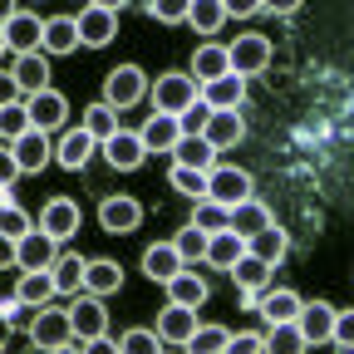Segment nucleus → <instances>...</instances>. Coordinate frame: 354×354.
Returning a JSON list of instances; mask_svg holds the SVG:
<instances>
[{
	"label": "nucleus",
	"mask_w": 354,
	"mask_h": 354,
	"mask_svg": "<svg viewBox=\"0 0 354 354\" xmlns=\"http://www.w3.org/2000/svg\"><path fill=\"white\" fill-rule=\"evenodd\" d=\"M207 241H212V232H202L197 221H187V227L172 236V246L183 251V261H187V266H192V261H207Z\"/></svg>",
	"instance_id": "obj_38"
},
{
	"label": "nucleus",
	"mask_w": 354,
	"mask_h": 354,
	"mask_svg": "<svg viewBox=\"0 0 354 354\" xmlns=\"http://www.w3.org/2000/svg\"><path fill=\"white\" fill-rule=\"evenodd\" d=\"M202 99V84L192 79V74H158L153 79V109L158 113H187L192 104Z\"/></svg>",
	"instance_id": "obj_1"
},
{
	"label": "nucleus",
	"mask_w": 354,
	"mask_h": 354,
	"mask_svg": "<svg viewBox=\"0 0 354 354\" xmlns=\"http://www.w3.org/2000/svg\"><path fill=\"white\" fill-rule=\"evenodd\" d=\"M232 227H236L241 236H256V232L271 227V212H266V202L246 197V202H236V207H232Z\"/></svg>",
	"instance_id": "obj_34"
},
{
	"label": "nucleus",
	"mask_w": 354,
	"mask_h": 354,
	"mask_svg": "<svg viewBox=\"0 0 354 354\" xmlns=\"http://www.w3.org/2000/svg\"><path fill=\"white\" fill-rule=\"evenodd\" d=\"M183 266H187V261H183V251H177L172 241H158V246L143 251V276L158 281V286H167L177 271H183Z\"/></svg>",
	"instance_id": "obj_18"
},
{
	"label": "nucleus",
	"mask_w": 354,
	"mask_h": 354,
	"mask_svg": "<svg viewBox=\"0 0 354 354\" xmlns=\"http://www.w3.org/2000/svg\"><path fill=\"white\" fill-rule=\"evenodd\" d=\"M79 202L74 197H50L44 202V212H39V227L50 232V236H59V241H69V236H79Z\"/></svg>",
	"instance_id": "obj_12"
},
{
	"label": "nucleus",
	"mask_w": 354,
	"mask_h": 354,
	"mask_svg": "<svg viewBox=\"0 0 354 354\" xmlns=\"http://www.w3.org/2000/svg\"><path fill=\"white\" fill-rule=\"evenodd\" d=\"M207 138L216 143V153H221V148H236V143L246 138V123L236 118V109H216L212 123H207Z\"/></svg>",
	"instance_id": "obj_28"
},
{
	"label": "nucleus",
	"mask_w": 354,
	"mask_h": 354,
	"mask_svg": "<svg viewBox=\"0 0 354 354\" xmlns=\"http://www.w3.org/2000/svg\"><path fill=\"white\" fill-rule=\"evenodd\" d=\"M10 84L20 88L25 99L39 94V88H50V59H44V50H35V55H15V64H10Z\"/></svg>",
	"instance_id": "obj_13"
},
{
	"label": "nucleus",
	"mask_w": 354,
	"mask_h": 354,
	"mask_svg": "<svg viewBox=\"0 0 354 354\" xmlns=\"http://www.w3.org/2000/svg\"><path fill=\"white\" fill-rule=\"evenodd\" d=\"M202 99L212 104V109H241V99H246V79L232 69V74H221V79H207L202 84Z\"/></svg>",
	"instance_id": "obj_21"
},
{
	"label": "nucleus",
	"mask_w": 354,
	"mask_h": 354,
	"mask_svg": "<svg viewBox=\"0 0 354 354\" xmlns=\"http://www.w3.org/2000/svg\"><path fill=\"white\" fill-rule=\"evenodd\" d=\"M172 162L212 172V167H216V143L207 138V133H183V138H177V148H172Z\"/></svg>",
	"instance_id": "obj_19"
},
{
	"label": "nucleus",
	"mask_w": 354,
	"mask_h": 354,
	"mask_svg": "<svg viewBox=\"0 0 354 354\" xmlns=\"http://www.w3.org/2000/svg\"><path fill=\"white\" fill-rule=\"evenodd\" d=\"M94 143H99V138H94V133H88L84 123H79V128H69L64 138H59V167L79 172V167H84L88 158H94Z\"/></svg>",
	"instance_id": "obj_24"
},
{
	"label": "nucleus",
	"mask_w": 354,
	"mask_h": 354,
	"mask_svg": "<svg viewBox=\"0 0 354 354\" xmlns=\"http://www.w3.org/2000/svg\"><path fill=\"white\" fill-rule=\"evenodd\" d=\"M266 349H276V354H295V349H305V335H300V325H295V320H281V325H271V330H266Z\"/></svg>",
	"instance_id": "obj_40"
},
{
	"label": "nucleus",
	"mask_w": 354,
	"mask_h": 354,
	"mask_svg": "<svg viewBox=\"0 0 354 354\" xmlns=\"http://www.w3.org/2000/svg\"><path fill=\"white\" fill-rule=\"evenodd\" d=\"M79 35H84V44H88V50H104V44L118 35V10L94 6V0H88V6L79 10Z\"/></svg>",
	"instance_id": "obj_9"
},
{
	"label": "nucleus",
	"mask_w": 354,
	"mask_h": 354,
	"mask_svg": "<svg viewBox=\"0 0 354 354\" xmlns=\"http://www.w3.org/2000/svg\"><path fill=\"white\" fill-rule=\"evenodd\" d=\"M30 113H35V128H59L64 118H69V104H64V94L59 88H39V94H30Z\"/></svg>",
	"instance_id": "obj_22"
},
{
	"label": "nucleus",
	"mask_w": 354,
	"mask_h": 354,
	"mask_svg": "<svg viewBox=\"0 0 354 354\" xmlns=\"http://www.w3.org/2000/svg\"><path fill=\"white\" fill-rule=\"evenodd\" d=\"M172 187L183 192V197H207V172L202 167H183V162H172Z\"/></svg>",
	"instance_id": "obj_41"
},
{
	"label": "nucleus",
	"mask_w": 354,
	"mask_h": 354,
	"mask_svg": "<svg viewBox=\"0 0 354 354\" xmlns=\"http://www.w3.org/2000/svg\"><path fill=\"white\" fill-rule=\"evenodd\" d=\"M50 271H55L59 295H79V290H84V281H88V261H84V256H74V251H59V261L50 266Z\"/></svg>",
	"instance_id": "obj_26"
},
{
	"label": "nucleus",
	"mask_w": 354,
	"mask_h": 354,
	"mask_svg": "<svg viewBox=\"0 0 354 354\" xmlns=\"http://www.w3.org/2000/svg\"><path fill=\"white\" fill-rule=\"evenodd\" d=\"M221 74H232V50H227V44H197V55H192V79L207 84V79H221Z\"/></svg>",
	"instance_id": "obj_23"
},
{
	"label": "nucleus",
	"mask_w": 354,
	"mask_h": 354,
	"mask_svg": "<svg viewBox=\"0 0 354 354\" xmlns=\"http://www.w3.org/2000/svg\"><path fill=\"white\" fill-rule=\"evenodd\" d=\"M232 344V330L227 325H197V335L187 339V349H197V354H216V349H227Z\"/></svg>",
	"instance_id": "obj_42"
},
{
	"label": "nucleus",
	"mask_w": 354,
	"mask_h": 354,
	"mask_svg": "<svg viewBox=\"0 0 354 354\" xmlns=\"http://www.w3.org/2000/svg\"><path fill=\"white\" fill-rule=\"evenodd\" d=\"M212 113H216V109H212L207 99H197V104H192L187 113H177V118H183V133H207V123H212Z\"/></svg>",
	"instance_id": "obj_46"
},
{
	"label": "nucleus",
	"mask_w": 354,
	"mask_h": 354,
	"mask_svg": "<svg viewBox=\"0 0 354 354\" xmlns=\"http://www.w3.org/2000/svg\"><path fill=\"white\" fill-rule=\"evenodd\" d=\"M118 286H123V266H118V261H109V256L88 261V281H84V290H94V295H113Z\"/></svg>",
	"instance_id": "obj_33"
},
{
	"label": "nucleus",
	"mask_w": 354,
	"mask_h": 354,
	"mask_svg": "<svg viewBox=\"0 0 354 354\" xmlns=\"http://www.w3.org/2000/svg\"><path fill=\"white\" fill-rule=\"evenodd\" d=\"M246 251H251V246H246V236H241L236 227H221V232H212V241H207V261L216 266V271H232Z\"/></svg>",
	"instance_id": "obj_17"
},
{
	"label": "nucleus",
	"mask_w": 354,
	"mask_h": 354,
	"mask_svg": "<svg viewBox=\"0 0 354 354\" xmlns=\"http://www.w3.org/2000/svg\"><path fill=\"white\" fill-rule=\"evenodd\" d=\"M227 349H236V354H256V349H266V335H232Z\"/></svg>",
	"instance_id": "obj_48"
},
{
	"label": "nucleus",
	"mask_w": 354,
	"mask_h": 354,
	"mask_svg": "<svg viewBox=\"0 0 354 354\" xmlns=\"http://www.w3.org/2000/svg\"><path fill=\"white\" fill-rule=\"evenodd\" d=\"M335 315H339V310H335V305H325V300H315V305H300L295 325H300L305 344H325V339L335 335Z\"/></svg>",
	"instance_id": "obj_15"
},
{
	"label": "nucleus",
	"mask_w": 354,
	"mask_h": 354,
	"mask_svg": "<svg viewBox=\"0 0 354 354\" xmlns=\"http://www.w3.org/2000/svg\"><path fill=\"white\" fill-rule=\"evenodd\" d=\"M143 94H148V74H143L138 64H118V69H109V79H104V104L133 109Z\"/></svg>",
	"instance_id": "obj_3"
},
{
	"label": "nucleus",
	"mask_w": 354,
	"mask_h": 354,
	"mask_svg": "<svg viewBox=\"0 0 354 354\" xmlns=\"http://www.w3.org/2000/svg\"><path fill=\"white\" fill-rule=\"evenodd\" d=\"M30 339H35V349H74L79 344L74 315L69 310H55V305H39V315L30 325Z\"/></svg>",
	"instance_id": "obj_2"
},
{
	"label": "nucleus",
	"mask_w": 354,
	"mask_h": 354,
	"mask_svg": "<svg viewBox=\"0 0 354 354\" xmlns=\"http://www.w3.org/2000/svg\"><path fill=\"white\" fill-rule=\"evenodd\" d=\"M79 44H84L79 15H55V20H44V55H74Z\"/></svg>",
	"instance_id": "obj_20"
},
{
	"label": "nucleus",
	"mask_w": 354,
	"mask_h": 354,
	"mask_svg": "<svg viewBox=\"0 0 354 354\" xmlns=\"http://www.w3.org/2000/svg\"><path fill=\"white\" fill-rule=\"evenodd\" d=\"M271 271L276 266L271 261H261L256 251H246L236 266H232V281H236V290H266V281H271Z\"/></svg>",
	"instance_id": "obj_30"
},
{
	"label": "nucleus",
	"mask_w": 354,
	"mask_h": 354,
	"mask_svg": "<svg viewBox=\"0 0 354 354\" xmlns=\"http://www.w3.org/2000/svg\"><path fill=\"white\" fill-rule=\"evenodd\" d=\"M35 128V113H30V99H6V109H0V133L15 143L20 133Z\"/></svg>",
	"instance_id": "obj_35"
},
{
	"label": "nucleus",
	"mask_w": 354,
	"mask_h": 354,
	"mask_svg": "<svg viewBox=\"0 0 354 354\" xmlns=\"http://www.w3.org/2000/svg\"><path fill=\"white\" fill-rule=\"evenodd\" d=\"M138 133H143L148 153H172V148H177V138H183V118H177V113H158V109H153V118H148Z\"/></svg>",
	"instance_id": "obj_16"
},
{
	"label": "nucleus",
	"mask_w": 354,
	"mask_h": 354,
	"mask_svg": "<svg viewBox=\"0 0 354 354\" xmlns=\"http://www.w3.org/2000/svg\"><path fill=\"white\" fill-rule=\"evenodd\" d=\"M94 6H109V10H123V0H94Z\"/></svg>",
	"instance_id": "obj_52"
},
{
	"label": "nucleus",
	"mask_w": 354,
	"mask_h": 354,
	"mask_svg": "<svg viewBox=\"0 0 354 354\" xmlns=\"http://www.w3.org/2000/svg\"><path fill=\"white\" fill-rule=\"evenodd\" d=\"M158 335L167 344H187L197 335V305H183V300H167L162 315H158Z\"/></svg>",
	"instance_id": "obj_10"
},
{
	"label": "nucleus",
	"mask_w": 354,
	"mask_h": 354,
	"mask_svg": "<svg viewBox=\"0 0 354 354\" xmlns=\"http://www.w3.org/2000/svg\"><path fill=\"white\" fill-rule=\"evenodd\" d=\"M10 153L20 158V167H25V172H39L44 162H50V138H44V128H30V133H20V138L10 143Z\"/></svg>",
	"instance_id": "obj_25"
},
{
	"label": "nucleus",
	"mask_w": 354,
	"mask_h": 354,
	"mask_svg": "<svg viewBox=\"0 0 354 354\" xmlns=\"http://www.w3.org/2000/svg\"><path fill=\"white\" fill-rule=\"evenodd\" d=\"M221 20H227V0H192L187 25H192L197 35H216V30H221Z\"/></svg>",
	"instance_id": "obj_36"
},
{
	"label": "nucleus",
	"mask_w": 354,
	"mask_h": 354,
	"mask_svg": "<svg viewBox=\"0 0 354 354\" xmlns=\"http://www.w3.org/2000/svg\"><path fill=\"white\" fill-rule=\"evenodd\" d=\"M99 221H104V232L123 236V232H133V227L143 221V202H138V197H104Z\"/></svg>",
	"instance_id": "obj_14"
},
{
	"label": "nucleus",
	"mask_w": 354,
	"mask_h": 354,
	"mask_svg": "<svg viewBox=\"0 0 354 354\" xmlns=\"http://www.w3.org/2000/svg\"><path fill=\"white\" fill-rule=\"evenodd\" d=\"M148 15L162 25H183L192 15V0H148Z\"/></svg>",
	"instance_id": "obj_44"
},
{
	"label": "nucleus",
	"mask_w": 354,
	"mask_h": 354,
	"mask_svg": "<svg viewBox=\"0 0 354 354\" xmlns=\"http://www.w3.org/2000/svg\"><path fill=\"white\" fill-rule=\"evenodd\" d=\"M192 221H197L202 232H221V227H232V207H227V202H216V197H197Z\"/></svg>",
	"instance_id": "obj_39"
},
{
	"label": "nucleus",
	"mask_w": 354,
	"mask_h": 354,
	"mask_svg": "<svg viewBox=\"0 0 354 354\" xmlns=\"http://www.w3.org/2000/svg\"><path fill=\"white\" fill-rule=\"evenodd\" d=\"M207 197H216V202H227V207H236V202H246L251 197V172H241V167H212L207 172Z\"/></svg>",
	"instance_id": "obj_8"
},
{
	"label": "nucleus",
	"mask_w": 354,
	"mask_h": 354,
	"mask_svg": "<svg viewBox=\"0 0 354 354\" xmlns=\"http://www.w3.org/2000/svg\"><path fill=\"white\" fill-rule=\"evenodd\" d=\"M25 167H20V158L15 153H6V158H0V183H6V187H15V177H20Z\"/></svg>",
	"instance_id": "obj_49"
},
{
	"label": "nucleus",
	"mask_w": 354,
	"mask_h": 354,
	"mask_svg": "<svg viewBox=\"0 0 354 354\" xmlns=\"http://www.w3.org/2000/svg\"><path fill=\"white\" fill-rule=\"evenodd\" d=\"M158 344H167L158 330H128V335L118 339V349H128V354H153Z\"/></svg>",
	"instance_id": "obj_45"
},
{
	"label": "nucleus",
	"mask_w": 354,
	"mask_h": 354,
	"mask_svg": "<svg viewBox=\"0 0 354 354\" xmlns=\"http://www.w3.org/2000/svg\"><path fill=\"white\" fill-rule=\"evenodd\" d=\"M69 315H74V335H79L84 344H94L99 335H109L104 295H94V290H79V295H74V305H69Z\"/></svg>",
	"instance_id": "obj_5"
},
{
	"label": "nucleus",
	"mask_w": 354,
	"mask_h": 354,
	"mask_svg": "<svg viewBox=\"0 0 354 354\" xmlns=\"http://www.w3.org/2000/svg\"><path fill=\"white\" fill-rule=\"evenodd\" d=\"M300 305H305V300H300L295 290H266L256 310H261L266 325H281V320H295V315H300Z\"/></svg>",
	"instance_id": "obj_29"
},
{
	"label": "nucleus",
	"mask_w": 354,
	"mask_h": 354,
	"mask_svg": "<svg viewBox=\"0 0 354 354\" xmlns=\"http://www.w3.org/2000/svg\"><path fill=\"white\" fill-rule=\"evenodd\" d=\"M6 50H10V55H35V50H44V20L30 15V10L6 15Z\"/></svg>",
	"instance_id": "obj_6"
},
{
	"label": "nucleus",
	"mask_w": 354,
	"mask_h": 354,
	"mask_svg": "<svg viewBox=\"0 0 354 354\" xmlns=\"http://www.w3.org/2000/svg\"><path fill=\"white\" fill-rule=\"evenodd\" d=\"M84 128L94 133L99 143H104V138H113V133H118V109H113V104H104V99H99V104H88V109H84Z\"/></svg>",
	"instance_id": "obj_37"
},
{
	"label": "nucleus",
	"mask_w": 354,
	"mask_h": 354,
	"mask_svg": "<svg viewBox=\"0 0 354 354\" xmlns=\"http://www.w3.org/2000/svg\"><path fill=\"white\" fill-rule=\"evenodd\" d=\"M55 261H59V236H50L44 227H35L30 236L15 241V266L20 271H50Z\"/></svg>",
	"instance_id": "obj_4"
},
{
	"label": "nucleus",
	"mask_w": 354,
	"mask_h": 354,
	"mask_svg": "<svg viewBox=\"0 0 354 354\" xmlns=\"http://www.w3.org/2000/svg\"><path fill=\"white\" fill-rule=\"evenodd\" d=\"M266 10H271V15H295L300 0H266Z\"/></svg>",
	"instance_id": "obj_51"
},
{
	"label": "nucleus",
	"mask_w": 354,
	"mask_h": 354,
	"mask_svg": "<svg viewBox=\"0 0 354 354\" xmlns=\"http://www.w3.org/2000/svg\"><path fill=\"white\" fill-rule=\"evenodd\" d=\"M266 10V0H227V15H256Z\"/></svg>",
	"instance_id": "obj_50"
},
{
	"label": "nucleus",
	"mask_w": 354,
	"mask_h": 354,
	"mask_svg": "<svg viewBox=\"0 0 354 354\" xmlns=\"http://www.w3.org/2000/svg\"><path fill=\"white\" fill-rule=\"evenodd\" d=\"M15 295L25 300V305H50L55 295H59V286H55V271H25L20 281H15Z\"/></svg>",
	"instance_id": "obj_27"
},
{
	"label": "nucleus",
	"mask_w": 354,
	"mask_h": 354,
	"mask_svg": "<svg viewBox=\"0 0 354 354\" xmlns=\"http://www.w3.org/2000/svg\"><path fill=\"white\" fill-rule=\"evenodd\" d=\"M207 295H212V290H207V281H202L197 271H187V266L167 281V300H183V305H207Z\"/></svg>",
	"instance_id": "obj_32"
},
{
	"label": "nucleus",
	"mask_w": 354,
	"mask_h": 354,
	"mask_svg": "<svg viewBox=\"0 0 354 354\" xmlns=\"http://www.w3.org/2000/svg\"><path fill=\"white\" fill-rule=\"evenodd\" d=\"M104 158L118 167V172H138L143 158H148V143H143V133H113V138H104Z\"/></svg>",
	"instance_id": "obj_11"
},
{
	"label": "nucleus",
	"mask_w": 354,
	"mask_h": 354,
	"mask_svg": "<svg viewBox=\"0 0 354 354\" xmlns=\"http://www.w3.org/2000/svg\"><path fill=\"white\" fill-rule=\"evenodd\" d=\"M227 50H232V69L241 79L266 74V64H271V39H266V35H241V39L227 44Z\"/></svg>",
	"instance_id": "obj_7"
},
{
	"label": "nucleus",
	"mask_w": 354,
	"mask_h": 354,
	"mask_svg": "<svg viewBox=\"0 0 354 354\" xmlns=\"http://www.w3.org/2000/svg\"><path fill=\"white\" fill-rule=\"evenodd\" d=\"M30 232H35V221H30L15 202L0 207V236H6V241H20V236H30Z\"/></svg>",
	"instance_id": "obj_43"
},
{
	"label": "nucleus",
	"mask_w": 354,
	"mask_h": 354,
	"mask_svg": "<svg viewBox=\"0 0 354 354\" xmlns=\"http://www.w3.org/2000/svg\"><path fill=\"white\" fill-rule=\"evenodd\" d=\"M339 349H354V310H339L335 315V335H330Z\"/></svg>",
	"instance_id": "obj_47"
},
{
	"label": "nucleus",
	"mask_w": 354,
	"mask_h": 354,
	"mask_svg": "<svg viewBox=\"0 0 354 354\" xmlns=\"http://www.w3.org/2000/svg\"><path fill=\"white\" fill-rule=\"evenodd\" d=\"M246 246L261 256V261H271V266H281L286 261V251H290V236L276 227V221H271V227H266V232H256V236H246Z\"/></svg>",
	"instance_id": "obj_31"
}]
</instances>
